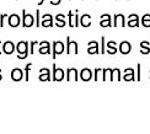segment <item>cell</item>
Wrapping results in <instances>:
<instances>
[{
	"instance_id": "4dcf8cb0",
	"label": "cell",
	"mask_w": 150,
	"mask_h": 134,
	"mask_svg": "<svg viewBox=\"0 0 150 134\" xmlns=\"http://www.w3.org/2000/svg\"><path fill=\"white\" fill-rule=\"evenodd\" d=\"M36 44H38V42H37V41H32V42H31V54H33V47L36 46Z\"/></svg>"
},
{
	"instance_id": "30bf717a",
	"label": "cell",
	"mask_w": 150,
	"mask_h": 134,
	"mask_svg": "<svg viewBox=\"0 0 150 134\" xmlns=\"http://www.w3.org/2000/svg\"><path fill=\"white\" fill-rule=\"evenodd\" d=\"M41 26H43V27H52L53 26V16L49 15V14L43 15V20L41 22Z\"/></svg>"
},
{
	"instance_id": "8992f818",
	"label": "cell",
	"mask_w": 150,
	"mask_h": 134,
	"mask_svg": "<svg viewBox=\"0 0 150 134\" xmlns=\"http://www.w3.org/2000/svg\"><path fill=\"white\" fill-rule=\"evenodd\" d=\"M53 79H54V81H62L64 79L63 69L57 68V67H55V64H53Z\"/></svg>"
},
{
	"instance_id": "d6986e66",
	"label": "cell",
	"mask_w": 150,
	"mask_h": 134,
	"mask_svg": "<svg viewBox=\"0 0 150 134\" xmlns=\"http://www.w3.org/2000/svg\"><path fill=\"white\" fill-rule=\"evenodd\" d=\"M126 81H133L134 80V70L130 69V68H127L126 69V75L123 78Z\"/></svg>"
},
{
	"instance_id": "f1b7e54d",
	"label": "cell",
	"mask_w": 150,
	"mask_h": 134,
	"mask_svg": "<svg viewBox=\"0 0 150 134\" xmlns=\"http://www.w3.org/2000/svg\"><path fill=\"white\" fill-rule=\"evenodd\" d=\"M105 52H106V50H105V37L102 36L101 37V53L103 54Z\"/></svg>"
},
{
	"instance_id": "d590c367",
	"label": "cell",
	"mask_w": 150,
	"mask_h": 134,
	"mask_svg": "<svg viewBox=\"0 0 150 134\" xmlns=\"http://www.w3.org/2000/svg\"><path fill=\"white\" fill-rule=\"evenodd\" d=\"M83 1H84V0H83Z\"/></svg>"
},
{
	"instance_id": "ba28073f",
	"label": "cell",
	"mask_w": 150,
	"mask_h": 134,
	"mask_svg": "<svg viewBox=\"0 0 150 134\" xmlns=\"http://www.w3.org/2000/svg\"><path fill=\"white\" fill-rule=\"evenodd\" d=\"M130 50H132V46L128 41H123L120 43V52L122 54H129Z\"/></svg>"
},
{
	"instance_id": "9c48e42d",
	"label": "cell",
	"mask_w": 150,
	"mask_h": 134,
	"mask_svg": "<svg viewBox=\"0 0 150 134\" xmlns=\"http://www.w3.org/2000/svg\"><path fill=\"white\" fill-rule=\"evenodd\" d=\"M40 49L38 52L40 54H51V46H49V42L45 41V42H40Z\"/></svg>"
},
{
	"instance_id": "d6a6232c",
	"label": "cell",
	"mask_w": 150,
	"mask_h": 134,
	"mask_svg": "<svg viewBox=\"0 0 150 134\" xmlns=\"http://www.w3.org/2000/svg\"><path fill=\"white\" fill-rule=\"evenodd\" d=\"M43 1H45V0H41V1H40L38 4H40V5H42V4H43Z\"/></svg>"
},
{
	"instance_id": "4316f807",
	"label": "cell",
	"mask_w": 150,
	"mask_h": 134,
	"mask_svg": "<svg viewBox=\"0 0 150 134\" xmlns=\"http://www.w3.org/2000/svg\"><path fill=\"white\" fill-rule=\"evenodd\" d=\"M36 26H37V27L41 26V21H40V10H36Z\"/></svg>"
},
{
	"instance_id": "8fae6325",
	"label": "cell",
	"mask_w": 150,
	"mask_h": 134,
	"mask_svg": "<svg viewBox=\"0 0 150 134\" xmlns=\"http://www.w3.org/2000/svg\"><path fill=\"white\" fill-rule=\"evenodd\" d=\"M80 78H81V80H83V81H89V80H91V78H92L91 70H90L89 68H84V69L80 72Z\"/></svg>"
},
{
	"instance_id": "ffe728a7",
	"label": "cell",
	"mask_w": 150,
	"mask_h": 134,
	"mask_svg": "<svg viewBox=\"0 0 150 134\" xmlns=\"http://www.w3.org/2000/svg\"><path fill=\"white\" fill-rule=\"evenodd\" d=\"M64 18H65V16H64V15H60V14L55 16V20L58 21V22H55V26H57V27H64V26H65Z\"/></svg>"
},
{
	"instance_id": "cb8c5ba5",
	"label": "cell",
	"mask_w": 150,
	"mask_h": 134,
	"mask_svg": "<svg viewBox=\"0 0 150 134\" xmlns=\"http://www.w3.org/2000/svg\"><path fill=\"white\" fill-rule=\"evenodd\" d=\"M142 25L144 27H150V15L149 14H145L142 17Z\"/></svg>"
},
{
	"instance_id": "83f0119b",
	"label": "cell",
	"mask_w": 150,
	"mask_h": 134,
	"mask_svg": "<svg viewBox=\"0 0 150 134\" xmlns=\"http://www.w3.org/2000/svg\"><path fill=\"white\" fill-rule=\"evenodd\" d=\"M79 23H80V21H79V15H78V14H75V16H74V26H75V27H78V26H79Z\"/></svg>"
},
{
	"instance_id": "e0dca14e",
	"label": "cell",
	"mask_w": 150,
	"mask_h": 134,
	"mask_svg": "<svg viewBox=\"0 0 150 134\" xmlns=\"http://www.w3.org/2000/svg\"><path fill=\"white\" fill-rule=\"evenodd\" d=\"M80 25L83 27H89L90 25H91V16L87 15V14L83 15V16L80 17Z\"/></svg>"
},
{
	"instance_id": "5b68a950",
	"label": "cell",
	"mask_w": 150,
	"mask_h": 134,
	"mask_svg": "<svg viewBox=\"0 0 150 134\" xmlns=\"http://www.w3.org/2000/svg\"><path fill=\"white\" fill-rule=\"evenodd\" d=\"M15 49H16V46L14 44V42L6 41V42L3 43V52H4L5 54H12Z\"/></svg>"
},
{
	"instance_id": "4fadbf2b",
	"label": "cell",
	"mask_w": 150,
	"mask_h": 134,
	"mask_svg": "<svg viewBox=\"0 0 150 134\" xmlns=\"http://www.w3.org/2000/svg\"><path fill=\"white\" fill-rule=\"evenodd\" d=\"M87 53L89 54H97L98 53V43L95 41L89 42V47H87Z\"/></svg>"
},
{
	"instance_id": "ac0fdd59",
	"label": "cell",
	"mask_w": 150,
	"mask_h": 134,
	"mask_svg": "<svg viewBox=\"0 0 150 134\" xmlns=\"http://www.w3.org/2000/svg\"><path fill=\"white\" fill-rule=\"evenodd\" d=\"M113 20H115V22H113V26H115V27L118 26V22L121 23V26H122V27H123V26H126V22H124V16H123L122 14H117V15H115Z\"/></svg>"
},
{
	"instance_id": "484cf974",
	"label": "cell",
	"mask_w": 150,
	"mask_h": 134,
	"mask_svg": "<svg viewBox=\"0 0 150 134\" xmlns=\"http://www.w3.org/2000/svg\"><path fill=\"white\" fill-rule=\"evenodd\" d=\"M68 18H69V26L70 27H75L74 26V21H73V11H69V14H68Z\"/></svg>"
},
{
	"instance_id": "e575fe53",
	"label": "cell",
	"mask_w": 150,
	"mask_h": 134,
	"mask_svg": "<svg viewBox=\"0 0 150 134\" xmlns=\"http://www.w3.org/2000/svg\"><path fill=\"white\" fill-rule=\"evenodd\" d=\"M0 73H1V70H0ZM3 79V76H1V74H0V80H1Z\"/></svg>"
},
{
	"instance_id": "3957f363",
	"label": "cell",
	"mask_w": 150,
	"mask_h": 134,
	"mask_svg": "<svg viewBox=\"0 0 150 134\" xmlns=\"http://www.w3.org/2000/svg\"><path fill=\"white\" fill-rule=\"evenodd\" d=\"M64 43L60 42V41H54L53 42V59H55V57L58 54H63L64 52Z\"/></svg>"
},
{
	"instance_id": "7402d4cb",
	"label": "cell",
	"mask_w": 150,
	"mask_h": 134,
	"mask_svg": "<svg viewBox=\"0 0 150 134\" xmlns=\"http://www.w3.org/2000/svg\"><path fill=\"white\" fill-rule=\"evenodd\" d=\"M117 52V48H116V42L113 41H111L107 43V53L110 54H116Z\"/></svg>"
},
{
	"instance_id": "f546056e",
	"label": "cell",
	"mask_w": 150,
	"mask_h": 134,
	"mask_svg": "<svg viewBox=\"0 0 150 134\" xmlns=\"http://www.w3.org/2000/svg\"><path fill=\"white\" fill-rule=\"evenodd\" d=\"M6 16H8L6 14H1V15H0V26H1V27H4V18Z\"/></svg>"
},
{
	"instance_id": "9a60e30c",
	"label": "cell",
	"mask_w": 150,
	"mask_h": 134,
	"mask_svg": "<svg viewBox=\"0 0 150 134\" xmlns=\"http://www.w3.org/2000/svg\"><path fill=\"white\" fill-rule=\"evenodd\" d=\"M100 25L102 27H110L112 26V22H111V16L108 14H105L101 16V21H100Z\"/></svg>"
},
{
	"instance_id": "d4e9b609",
	"label": "cell",
	"mask_w": 150,
	"mask_h": 134,
	"mask_svg": "<svg viewBox=\"0 0 150 134\" xmlns=\"http://www.w3.org/2000/svg\"><path fill=\"white\" fill-rule=\"evenodd\" d=\"M31 67H32V64H31V63H28V64L26 65V68H25V80H26V81H28V79H30L28 74H30V69H31Z\"/></svg>"
},
{
	"instance_id": "52a82bcc",
	"label": "cell",
	"mask_w": 150,
	"mask_h": 134,
	"mask_svg": "<svg viewBox=\"0 0 150 134\" xmlns=\"http://www.w3.org/2000/svg\"><path fill=\"white\" fill-rule=\"evenodd\" d=\"M22 78H23V72L20 68L12 69V72H11V79L12 80L14 81H20V80H22Z\"/></svg>"
},
{
	"instance_id": "836d02e7",
	"label": "cell",
	"mask_w": 150,
	"mask_h": 134,
	"mask_svg": "<svg viewBox=\"0 0 150 134\" xmlns=\"http://www.w3.org/2000/svg\"><path fill=\"white\" fill-rule=\"evenodd\" d=\"M0 46H1V42H0ZM1 53H3V50H1V49H0V54H1Z\"/></svg>"
},
{
	"instance_id": "277c9868",
	"label": "cell",
	"mask_w": 150,
	"mask_h": 134,
	"mask_svg": "<svg viewBox=\"0 0 150 134\" xmlns=\"http://www.w3.org/2000/svg\"><path fill=\"white\" fill-rule=\"evenodd\" d=\"M65 52L68 54H70L71 52L75 53V54H78V43L75 41H71L70 37H67V50Z\"/></svg>"
},
{
	"instance_id": "44dd1931",
	"label": "cell",
	"mask_w": 150,
	"mask_h": 134,
	"mask_svg": "<svg viewBox=\"0 0 150 134\" xmlns=\"http://www.w3.org/2000/svg\"><path fill=\"white\" fill-rule=\"evenodd\" d=\"M140 53L142 54H148V53H150V47H149V43L146 42V41H143L142 43H140Z\"/></svg>"
},
{
	"instance_id": "5bb4252c",
	"label": "cell",
	"mask_w": 150,
	"mask_h": 134,
	"mask_svg": "<svg viewBox=\"0 0 150 134\" xmlns=\"http://www.w3.org/2000/svg\"><path fill=\"white\" fill-rule=\"evenodd\" d=\"M20 23H21V20H20V17H18V15L14 14V15L9 16V25L11 27H17Z\"/></svg>"
},
{
	"instance_id": "1f68e13d",
	"label": "cell",
	"mask_w": 150,
	"mask_h": 134,
	"mask_svg": "<svg viewBox=\"0 0 150 134\" xmlns=\"http://www.w3.org/2000/svg\"><path fill=\"white\" fill-rule=\"evenodd\" d=\"M60 1H62V0H52L51 4L52 5H58V4H60Z\"/></svg>"
},
{
	"instance_id": "7a4b0ae2",
	"label": "cell",
	"mask_w": 150,
	"mask_h": 134,
	"mask_svg": "<svg viewBox=\"0 0 150 134\" xmlns=\"http://www.w3.org/2000/svg\"><path fill=\"white\" fill-rule=\"evenodd\" d=\"M33 23H36L33 15L27 14L26 10H22V26L23 27H31V26H33Z\"/></svg>"
},
{
	"instance_id": "7c38bea8",
	"label": "cell",
	"mask_w": 150,
	"mask_h": 134,
	"mask_svg": "<svg viewBox=\"0 0 150 134\" xmlns=\"http://www.w3.org/2000/svg\"><path fill=\"white\" fill-rule=\"evenodd\" d=\"M67 80L68 81H70V80H75V81H76L78 80V70L75 69V68L68 69V72H67Z\"/></svg>"
},
{
	"instance_id": "2e32d148",
	"label": "cell",
	"mask_w": 150,
	"mask_h": 134,
	"mask_svg": "<svg viewBox=\"0 0 150 134\" xmlns=\"http://www.w3.org/2000/svg\"><path fill=\"white\" fill-rule=\"evenodd\" d=\"M128 26L129 27H137V26H139V17H138V15H135V14L129 15Z\"/></svg>"
},
{
	"instance_id": "603a6c76",
	"label": "cell",
	"mask_w": 150,
	"mask_h": 134,
	"mask_svg": "<svg viewBox=\"0 0 150 134\" xmlns=\"http://www.w3.org/2000/svg\"><path fill=\"white\" fill-rule=\"evenodd\" d=\"M49 78H51V74H49V70L47 72H43V73H40V81H49Z\"/></svg>"
},
{
	"instance_id": "6da1fadb",
	"label": "cell",
	"mask_w": 150,
	"mask_h": 134,
	"mask_svg": "<svg viewBox=\"0 0 150 134\" xmlns=\"http://www.w3.org/2000/svg\"><path fill=\"white\" fill-rule=\"evenodd\" d=\"M17 59H25L28 54V43L26 41H21L16 44Z\"/></svg>"
}]
</instances>
